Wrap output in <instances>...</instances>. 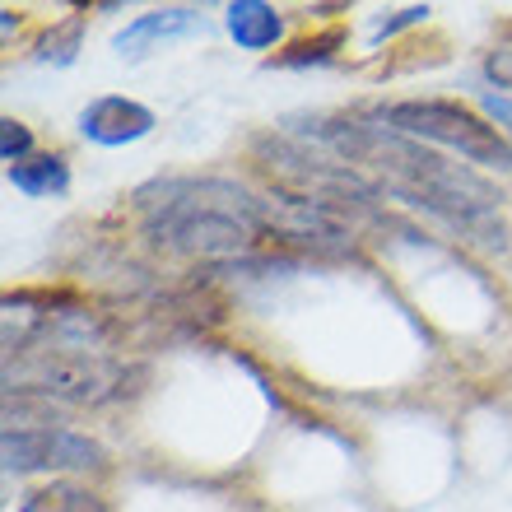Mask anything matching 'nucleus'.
<instances>
[{"instance_id": "nucleus-1", "label": "nucleus", "mask_w": 512, "mask_h": 512, "mask_svg": "<svg viewBox=\"0 0 512 512\" xmlns=\"http://www.w3.org/2000/svg\"><path fill=\"white\" fill-rule=\"evenodd\" d=\"M326 140L350 163L378 173L382 187L405 196L410 205H424L438 219L457 224L466 233H480L485 243H503V224H494V187L475 177L461 163H447L443 154L424 149V140L391 131V126H326Z\"/></svg>"}, {"instance_id": "nucleus-2", "label": "nucleus", "mask_w": 512, "mask_h": 512, "mask_svg": "<svg viewBox=\"0 0 512 512\" xmlns=\"http://www.w3.org/2000/svg\"><path fill=\"white\" fill-rule=\"evenodd\" d=\"M149 243L182 256H238L266 233L261 201L224 177H168L140 191Z\"/></svg>"}, {"instance_id": "nucleus-3", "label": "nucleus", "mask_w": 512, "mask_h": 512, "mask_svg": "<svg viewBox=\"0 0 512 512\" xmlns=\"http://www.w3.org/2000/svg\"><path fill=\"white\" fill-rule=\"evenodd\" d=\"M382 126L410 135V140H429V145L457 149L461 159L489 163V168H508L512 163V140L499 135V126H489L480 112L447 103V98H405L382 108Z\"/></svg>"}, {"instance_id": "nucleus-4", "label": "nucleus", "mask_w": 512, "mask_h": 512, "mask_svg": "<svg viewBox=\"0 0 512 512\" xmlns=\"http://www.w3.org/2000/svg\"><path fill=\"white\" fill-rule=\"evenodd\" d=\"M5 382L19 391H42L56 401H75V405H98L122 396L126 368L108 364L89 350H38L28 359H10L5 364Z\"/></svg>"}, {"instance_id": "nucleus-5", "label": "nucleus", "mask_w": 512, "mask_h": 512, "mask_svg": "<svg viewBox=\"0 0 512 512\" xmlns=\"http://www.w3.org/2000/svg\"><path fill=\"white\" fill-rule=\"evenodd\" d=\"M0 457L10 471H94L103 447L70 429H5Z\"/></svg>"}, {"instance_id": "nucleus-6", "label": "nucleus", "mask_w": 512, "mask_h": 512, "mask_svg": "<svg viewBox=\"0 0 512 512\" xmlns=\"http://www.w3.org/2000/svg\"><path fill=\"white\" fill-rule=\"evenodd\" d=\"M261 219H266V229H275L284 243H298V247H317L326 256H345L354 252V233L340 224L326 205L308 201V196H275V201H261Z\"/></svg>"}, {"instance_id": "nucleus-7", "label": "nucleus", "mask_w": 512, "mask_h": 512, "mask_svg": "<svg viewBox=\"0 0 512 512\" xmlns=\"http://www.w3.org/2000/svg\"><path fill=\"white\" fill-rule=\"evenodd\" d=\"M80 131L94 145H131V140L154 131V112L145 103H135V98L103 94L80 112Z\"/></svg>"}, {"instance_id": "nucleus-8", "label": "nucleus", "mask_w": 512, "mask_h": 512, "mask_svg": "<svg viewBox=\"0 0 512 512\" xmlns=\"http://www.w3.org/2000/svg\"><path fill=\"white\" fill-rule=\"evenodd\" d=\"M224 14H229V33L238 38V47H247V52H266V47H275L284 33L280 10L266 5V0H233Z\"/></svg>"}, {"instance_id": "nucleus-9", "label": "nucleus", "mask_w": 512, "mask_h": 512, "mask_svg": "<svg viewBox=\"0 0 512 512\" xmlns=\"http://www.w3.org/2000/svg\"><path fill=\"white\" fill-rule=\"evenodd\" d=\"M201 24V14L187 10V5H173V10H154V14H140L126 33H117V52L122 56H145L149 42L159 38H177V33H191Z\"/></svg>"}, {"instance_id": "nucleus-10", "label": "nucleus", "mask_w": 512, "mask_h": 512, "mask_svg": "<svg viewBox=\"0 0 512 512\" xmlns=\"http://www.w3.org/2000/svg\"><path fill=\"white\" fill-rule=\"evenodd\" d=\"M5 177H10L24 196H61V191L70 187V168H66V159H56V154H38V159L14 163V168H5Z\"/></svg>"}, {"instance_id": "nucleus-11", "label": "nucleus", "mask_w": 512, "mask_h": 512, "mask_svg": "<svg viewBox=\"0 0 512 512\" xmlns=\"http://www.w3.org/2000/svg\"><path fill=\"white\" fill-rule=\"evenodd\" d=\"M19 512H108V503L98 499L94 489L56 480V485H42V489H33V494H24Z\"/></svg>"}, {"instance_id": "nucleus-12", "label": "nucleus", "mask_w": 512, "mask_h": 512, "mask_svg": "<svg viewBox=\"0 0 512 512\" xmlns=\"http://www.w3.org/2000/svg\"><path fill=\"white\" fill-rule=\"evenodd\" d=\"M331 47H340V33H326V38H317V42H294L289 52H280L275 56V66H322V61H331Z\"/></svg>"}, {"instance_id": "nucleus-13", "label": "nucleus", "mask_w": 512, "mask_h": 512, "mask_svg": "<svg viewBox=\"0 0 512 512\" xmlns=\"http://www.w3.org/2000/svg\"><path fill=\"white\" fill-rule=\"evenodd\" d=\"M28 154H33V131H28L24 122L5 117V122H0V159L14 168V163H24Z\"/></svg>"}, {"instance_id": "nucleus-14", "label": "nucleus", "mask_w": 512, "mask_h": 512, "mask_svg": "<svg viewBox=\"0 0 512 512\" xmlns=\"http://www.w3.org/2000/svg\"><path fill=\"white\" fill-rule=\"evenodd\" d=\"M75 42H80V24H66L56 38L42 42L38 61H52V56H56V61H70V56H75Z\"/></svg>"}, {"instance_id": "nucleus-15", "label": "nucleus", "mask_w": 512, "mask_h": 512, "mask_svg": "<svg viewBox=\"0 0 512 512\" xmlns=\"http://www.w3.org/2000/svg\"><path fill=\"white\" fill-rule=\"evenodd\" d=\"M424 19H429V5H405V10H396L391 14V19H382L378 24V33H373V38H391V33H396V28H410V24H424Z\"/></svg>"}, {"instance_id": "nucleus-16", "label": "nucleus", "mask_w": 512, "mask_h": 512, "mask_svg": "<svg viewBox=\"0 0 512 512\" xmlns=\"http://www.w3.org/2000/svg\"><path fill=\"white\" fill-rule=\"evenodd\" d=\"M485 108H489V117H494L499 126H508V140H512V98L489 94V98H485Z\"/></svg>"}]
</instances>
